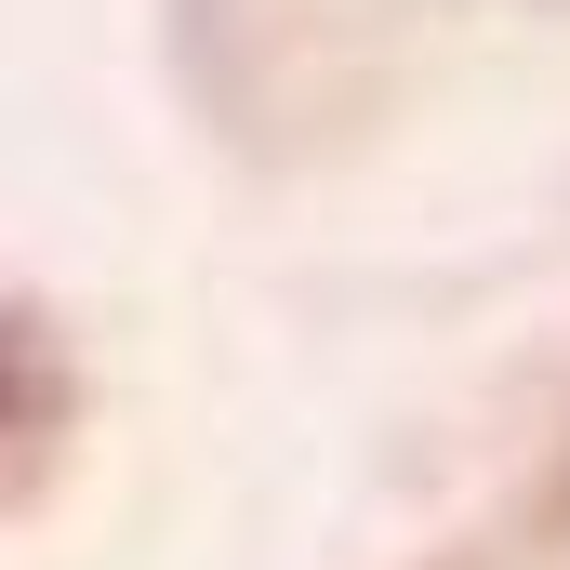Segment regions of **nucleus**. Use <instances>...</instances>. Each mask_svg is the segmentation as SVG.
I'll return each instance as SVG.
<instances>
[{
	"mask_svg": "<svg viewBox=\"0 0 570 570\" xmlns=\"http://www.w3.org/2000/svg\"><path fill=\"white\" fill-rule=\"evenodd\" d=\"M53 438H67V345L40 305H0V504L40 491Z\"/></svg>",
	"mask_w": 570,
	"mask_h": 570,
	"instance_id": "nucleus-1",
	"label": "nucleus"
}]
</instances>
